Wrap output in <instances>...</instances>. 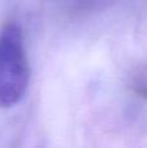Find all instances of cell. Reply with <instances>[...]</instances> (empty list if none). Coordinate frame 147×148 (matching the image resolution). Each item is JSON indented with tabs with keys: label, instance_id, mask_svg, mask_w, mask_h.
<instances>
[{
	"label": "cell",
	"instance_id": "cell-1",
	"mask_svg": "<svg viewBox=\"0 0 147 148\" xmlns=\"http://www.w3.org/2000/svg\"><path fill=\"white\" fill-rule=\"evenodd\" d=\"M30 69L22 31L8 23L0 31V108H10L23 97Z\"/></svg>",
	"mask_w": 147,
	"mask_h": 148
}]
</instances>
